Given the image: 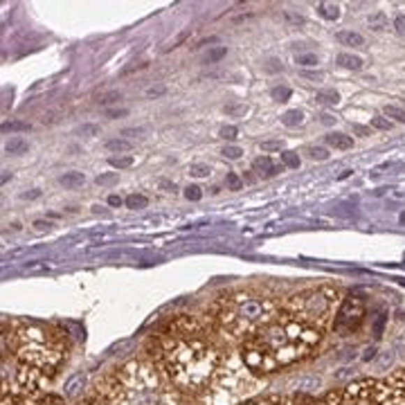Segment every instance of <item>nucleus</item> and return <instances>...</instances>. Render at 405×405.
Here are the masks:
<instances>
[{
    "label": "nucleus",
    "instance_id": "f257e3e1",
    "mask_svg": "<svg viewBox=\"0 0 405 405\" xmlns=\"http://www.w3.org/2000/svg\"><path fill=\"white\" fill-rule=\"evenodd\" d=\"M221 362L223 353L196 318L182 316L169 322L156 342V364L180 390H205Z\"/></svg>",
    "mask_w": 405,
    "mask_h": 405
},
{
    "label": "nucleus",
    "instance_id": "f03ea898",
    "mask_svg": "<svg viewBox=\"0 0 405 405\" xmlns=\"http://www.w3.org/2000/svg\"><path fill=\"white\" fill-rule=\"evenodd\" d=\"M322 336V331L281 309L275 320L268 322L255 336L243 340L239 353L243 362L261 376L307 360L316 351Z\"/></svg>",
    "mask_w": 405,
    "mask_h": 405
},
{
    "label": "nucleus",
    "instance_id": "7ed1b4c3",
    "mask_svg": "<svg viewBox=\"0 0 405 405\" xmlns=\"http://www.w3.org/2000/svg\"><path fill=\"white\" fill-rule=\"evenodd\" d=\"M5 340H9L12 356L18 362L16 388L29 394H40L66 358L68 347L64 333L47 324L14 320Z\"/></svg>",
    "mask_w": 405,
    "mask_h": 405
},
{
    "label": "nucleus",
    "instance_id": "20e7f679",
    "mask_svg": "<svg viewBox=\"0 0 405 405\" xmlns=\"http://www.w3.org/2000/svg\"><path fill=\"white\" fill-rule=\"evenodd\" d=\"M101 405H185L176 385L156 362L131 360L99 388Z\"/></svg>",
    "mask_w": 405,
    "mask_h": 405
},
{
    "label": "nucleus",
    "instance_id": "39448f33",
    "mask_svg": "<svg viewBox=\"0 0 405 405\" xmlns=\"http://www.w3.org/2000/svg\"><path fill=\"white\" fill-rule=\"evenodd\" d=\"M277 302L255 290H237L221 297L212 309L216 329L230 340H248L277 318Z\"/></svg>",
    "mask_w": 405,
    "mask_h": 405
},
{
    "label": "nucleus",
    "instance_id": "423d86ee",
    "mask_svg": "<svg viewBox=\"0 0 405 405\" xmlns=\"http://www.w3.org/2000/svg\"><path fill=\"white\" fill-rule=\"evenodd\" d=\"M261 390H263L261 376L243 362L239 351H235V353H230L228 358H223L214 378L209 381L205 403L207 405H239L243 401H250Z\"/></svg>",
    "mask_w": 405,
    "mask_h": 405
},
{
    "label": "nucleus",
    "instance_id": "0eeeda50",
    "mask_svg": "<svg viewBox=\"0 0 405 405\" xmlns=\"http://www.w3.org/2000/svg\"><path fill=\"white\" fill-rule=\"evenodd\" d=\"M338 309H340V293L331 286L307 288L290 295L286 304H284V311L293 313L295 318L304 320L322 333L333 329Z\"/></svg>",
    "mask_w": 405,
    "mask_h": 405
},
{
    "label": "nucleus",
    "instance_id": "6e6552de",
    "mask_svg": "<svg viewBox=\"0 0 405 405\" xmlns=\"http://www.w3.org/2000/svg\"><path fill=\"white\" fill-rule=\"evenodd\" d=\"M362 318H364V302L360 297L349 295L347 300L340 304L336 322H333V331H338V333H351L362 322Z\"/></svg>",
    "mask_w": 405,
    "mask_h": 405
},
{
    "label": "nucleus",
    "instance_id": "1a4fd4ad",
    "mask_svg": "<svg viewBox=\"0 0 405 405\" xmlns=\"http://www.w3.org/2000/svg\"><path fill=\"white\" fill-rule=\"evenodd\" d=\"M252 171L261 178H272V176L281 174L284 165H275L268 156H259V158H255V162H252Z\"/></svg>",
    "mask_w": 405,
    "mask_h": 405
},
{
    "label": "nucleus",
    "instance_id": "9d476101",
    "mask_svg": "<svg viewBox=\"0 0 405 405\" xmlns=\"http://www.w3.org/2000/svg\"><path fill=\"white\" fill-rule=\"evenodd\" d=\"M5 405H61V401L52 397H18V399L5 397Z\"/></svg>",
    "mask_w": 405,
    "mask_h": 405
},
{
    "label": "nucleus",
    "instance_id": "9b49d317",
    "mask_svg": "<svg viewBox=\"0 0 405 405\" xmlns=\"http://www.w3.org/2000/svg\"><path fill=\"white\" fill-rule=\"evenodd\" d=\"M336 40L340 45H349V47H362L364 45V36L358 32H351V29H342V32H338Z\"/></svg>",
    "mask_w": 405,
    "mask_h": 405
},
{
    "label": "nucleus",
    "instance_id": "f8f14e48",
    "mask_svg": "<svg viewBox=\"0 0 405 405\" xmlns=\"http://www.w3.org/2000/svg\"><path fill=\"white\" fill-rule=\"evenodd\" d=\"M239 405H313V403H300L297 399H293V397H275V399H261V401H243Z\"/></svg>",
    "mask_w": 405,
    "mask_h": 405
},
{
    "label": "nucleus",
    "instance_id": "ddd939ff",
    "mask_svg": "<svg viewBox=\"0 0 405 405\" xmlns=\"http://www.w3.org/2000/svg\"><path fill=\"white\" fill-rule=\"evenodd\" d=\"M86 182V176L81 171H66L64 176L59 178V185L66 187V189H77Z\"/></svg>",
    "mask_w": 405,
    "mask_h": 405
},
{
    "label": "nucleus",
    "instance_id": "4468645a",
    "mask_svg": "<svg viewBox=\"0 0 405 405\" xmlns=\"http://www.w3.org/2000/svg\"><path fill=\"white\" fill-rule=\"evenodd\" d=\"M338 66L340 68H344V70H362V66H364V61L360 59V57H356V54H347V52H342V54H338Z\"/></svg>",
    "mask_w": 405,
    "mask_h": 405
},
{
    "label": "nucleus",
    "instance_id": "2eb2a0df",
    "mask_svg": "<svg viewBox=\"0 0 405 405\" xmlns=\"http://www.w3.org/2000/svg\"><path fill=\"white\" fill-rule=\"evenodd\" d=\"M327 145L333 149L347 151L353 147V140H351V135H344V133H331V135H327Z\"/></svg>",
    "mask_w": 405,
    "mask_h": 405
},
{
    "label": "nucleus",
    "instance_id": "dca6fc26",
    "mask_svg": "<svg viewBox=\"0 0 405 405\" xmlns=\"http://www.w3.org/2000/svg\"><path fill=\"white\" fill-rule=\"evenodd\" d=\"M27 140H23V138H18V135H14V138H9V142L5 145V151L7 154H14V156H20V154H25L27 151Z\"/></svg>",
    "mask_w": 405,
    "mask_h": 405
},
{
    "label": "nucleus",
    "instance_id": "f3484780",
    "mask_svg": "<svg viewBox=\"0 0 405 405\" xmlns=\"http://www.w3.org/2000/svg\"><path fill=\"white\" fill-rule=\"evenodd\" d=\"M304 122V113L302 110H297V108H293V110H286V113L281 115V124L284 126H300Z\"/></svg>",
    "mask_w": 405,
    "mask_h": 405
},
{
    "label": "nucleus",
    "instance_id": "a211bd4d",
    "mask_svg": "<svg viewBox=\"0 0 405 405\" xmlns=\"http://www.w3.org/2000/svg\"><path fill=\"white\" fill-rule=\"evenodd\" d=\"M106 149L108 151H115V154H128L133 145H131L128 140H122V138H115V140H108L106 142Z\"/></svg>",
    "mask_w": 405,
    "mask_h": 405
},
{
    "label": "nucleus",
    "instance_id": "6ab92c4d",
    "mask_svg": "<svg viewBox=\"0 0 405 405\" xmlns=\"http://www.w3.org/2000/svg\"><path fill=\"white\" fill-rule=\"evenodd\" d=\"M318 14L327 20H336L340 16V7L333 5V3H320L318 5Z\"/></svg>",
    "mask_w": 405,
    "mask_h": 405
},
{
    "label": "nucleus",
    "instance_id": "aec40b11",
    "mask_svg": "<svg viewBox=\"0 0 405 405\" xmlns=\"http://www.w3.org/2000/svg\"><path fill=\"white\" fill-rule=\"evenodd\" d=\"M320 378L318 376H309V378H302L295 383V390L297 392H318L320 390Z\"/></svg>",
    "mask_w": 405,
    "mask_h": 405
},
{
    "label": "nucleus",
    "instance_id": "412c9836",
    "mask_svg": "<svg viewBox=\"0 0 405 405\" xmlns=\"http://www.w3.org/2000/svg\"><path fill=\"white\" fill-rule=\"evenodd\" d=\"M295 64L302 68H316L320 64V59L313 52H304V54H295Z\"/></svg>",
    "mask_w": 405,
    "mask_h": 405
},
{
    "label": "nucleus",
    "instance_id": "4be33fe9",
    "mask_svg": "<svg viewBox=\"0 0 405 405\" xmlns=\"http://www.w3.org/2000/svg\"><path fill=\"white\" fill-rule=\"evenodd\" d=\"M124 205L128 209H145L149 205V198L147 196H142V194H131L126 200H124Z\"/></svg>",
    "mask_w": 405,
    "mask_h": 405
},
{
    "label": "nucleus",
    "instance_id": "5701e85b",
    "mask_svg": "<svg viewBox=\"0 0 405 405\" xmlns=\"http://www.w3.org/2000/svg\"><path fill=\"white\" fill-rule=\"evenodd\" d=\"M316 99L320 101V104H329V106H336L340 101V95L336 93V90H320V93L316 95Z\"/></svg>",
    "mask_w": 405,
    "mask_h": 405
},
{
    "label": "nucleus",
    "instance_id": "b1692460",
    "mask_svg": "<svg viewBox=\"0 0 405 405\" xmlns=\"http://www.w3.org/2000/svg\"><path fill=\"white\" fill-rule=\"evenodd\" d=\"M108 162H110V167H115V169H128L135 162V158L131 154H124V156H113Z\"/></svg>",
    "mask_w": 405,
    "mask_h": 405
},
{
    "label": "nucleus",
    "instance_id": "393cba45",
    "mask_svg": "<svg viewBox=\"0 0 405 405\" xmlns=\"http://www.w3.org/2000/svg\"><path fill=\"white\" fill-rule=\"evenodd\" d=\"M226 54H228L226 45L212 47V50H207V54H205V64H219L221 59H226Z\"/></svg>",
    "mask_w": 405,
    "mask_h": 405
},
{
    "label": "nucleus",
    "instance_id": "a878e982",
    "mask_svg": "<svg viewBox=\"0 0 405 405\" xmlns=\"http://www.w3.org/2000/svg\"><path fill=\"white\" fill-rule=\"evenodd\" d=\"M383 115L385 117H392L394 122H399V124H405V110L401 106H385L383 108Z\"/></svg>",
    "mask_w": 405,
    "mask_h": 405
},
{
    "label": "nucleus",
    "instance_id": "bb28decb",
    "mask_svg": "<svg viewBox=\"0 0 405 405\" xmlns=\"http://www.w3.org/2000/svg\"><path fill=\"white\" fill-rule=\"evenodd\" d=\"M281 165L288 167V169H297L302 165V160H300V156L295 154V151H284V154H281Z\"/></svg>",
    "mask_w": 405,
    "mask_h": 405
},
{
    "label": "nucleus",
    "instance_id": "cd10ccee",
    "mask_svg": "<svg viewBox=\"0 0 405 405\" xmlns=\"http://www.w3.org/2000/svg\"><path fill=\"white\" fill-rule=\"evenodd\" d=\"M392 360H394V353H392V351H381V353H378V358H376V362H374V367H376L378 371H383L385 367H390Z\"/></svg>",
    "mask_w": 405,
    "mask_h": 405
},
{
    "label": "nucleus",
    "instance_id": "c85d7f7f",
    "mask_svg": "<svg viewBox=\"0 0 405 405\" xmlns=\"http://www.w3.org/2000/svg\"><path fill=\"white\" fill-rule=\"evenodd\" d=\"M95 182H97V185H101V187L115 185V182H117V171H106V174H99L95 178Z\"/></svg>",
    "mask_w": 405,
    "mask_h": 405
},
{
    "label": "nucleus",
    "instance_id": "c756f323",
    "mask_svg": "<svg viewBox=\"0 0 405 405\" xmlns=\"http://www.w3.org/2000/svg\"><path fill=\"white\" fill-rule=\"evenodd\" d=\"M367 23H369V27H371V29H376V32H378V29L388 27V18H385V14L376 12V14H371V16H369Z\"/></svg>",
    "mask_w": 405,
    "mask_h": 405
},
{
    "label": "nucleus",
    "instance_id": "7c9ffc66",
    "mask_svg": "<svg viewBox=\"0 0 405 405\" xmlns=\"http://www.w3.org/2000/svg\"><path fill=\"white\" fill-rule=\"evenodd\" d=\"M270 95H272V99H277V101H288L290 99V88L288 86H275L270 90Z\"/></svg>",
    "mask_w": 405,
    "mask_h": 405
},
{
    "label": "nucleus",
    "instance_id": "2f4dec72",
    "mask_svg": "<svg viewBox=\"0 0 405 405\" xmlns=\"http://www.w3.org/2000/svg\"><path fill=\"white\" fill-rule=\"evenodd\" d=\"M226 187L232 191H239V189H243V180L235 174V171H230V174L226 176Z\"/></svg>",
    "mask_w": 405,
    "mask_h": 405
},
{
    "label": "nucleus",
    "instance_id": "473e14b6",
    "mask_svg": "<svg viewBox=\"0 0 405 405\" xmlns=\"http://www.w3.org/2000/svg\"><path fill=\"white\" fill-rule=\"evenodd\" d=\"M189 38V32H187V29H185V32H180L178 36H174V38H171L169 40V43L165 45V52H169V50H174V47H178L180 43H185V40Z\"/></svg>",
    "mask_w": 405,
    "mask_h": 405
},
{
    "label": "nucleus",
    "instance_id": "72a5a7b5",
    "mask_svg": "<svg viewBox=\"0 0 405 405\" xmlns=\"http://www.w3.org/2000/svg\"><path fill=\"white\" fill-rule=\"evenodd\" d=\"M371 126H374V128H378V131H390V128H392V119L376 115V117H371Z\"/></svg>",
    "mask_w": 405,
    "mask_h": 405
},
{
    "label": "nucleus",
    "instance_id": "f704fd0d",
    "mask_svg": "<svg viewBox=\"0 0 405 405\" xmlns=\"http://www.w3.org/2000/svg\"><path fill=\"white\" fill-rule=\"evenodd\" d=\"M29 124L27 122H9V124H3L5 133H16V131H27Z\"/></svg>",
    "mask_w": 405,
    "mask_h": 405
},
{
    "label": "nucleus",
    "instance_id": "c9c22d12",
    "mask_svg": "<svg viewBox=\"0 0 405 405\" xmlns=\"http://www.w3.org/2000/svg\"><path fill=\"white\" fill-rule=\"evenodd\" d=\"M189 174L194 176V178H207L209 176V167L207 165H191Z\"/></svg>",
    "mask_w": 405,
    "mask_h": 405
},
{
    "label": "nucleus",
    "instance_id": "e433bc0d",
    "mask_svg": "<svg viewBox=\"0 0 405 405\" xmlns=\"http://www.w3.org/2000/svg\"><path fill=\"white\" fill-rule=\"evenodd\" d=\"M185 198H187V200H200V198H202V191H200V187H196V185H189V187H185Z\"/></svg>",
    "mask_w": 405,
    "mask_h": 405
},
{
    "label": "nucleus",
    "instance_id": "4c0bfd02",
    "mask_svg": "<svg viewBox=\"0 0 405 405\" xmlns=\"http://www.w3.org/2000/svg\"><path fill=\"white\" fill-rule=\"evenodd\" d=\"M223 156H226L228 160H239L243 156V149H239V147H226V149H223Z\"/></svg>",
    "mask_w": 405,
    "mask_h": 405
},
{
    "label": "nucleus",
    "instance_id": "58836bf2",
    "mask_svg": "<svg viewBox=\"0 0 405 405\" xmlns=\"http://www.w3.org/2000/svg\"><path fill=\"white\" fill-rule=\"evenodd\" d=\"M223 110H226L228 115H243L246 113V104H228Z\"/></svg>",
    "mask_w": 405,
    "mask_h": 405
},
{
    "label": "nucleus",
    "instance_id": "ea45409f",
    "mask_svg": "<svg viewBox=\"0 0 405 405\" xmlns=\"http://www.w3.org/2000/svg\"><path fill=\"white\" fill-rule=\"evenodd\" d=\"M221 138H226V140H237V138H239V128H237V126H223V128H221Z\"/></svg>",
    "mask_w": 405,
    "mask_h": 405
},
{
    "label": "nucleus",
    "instance_id": "a19ab883",
    "mask_svg": "<svg viewBox=\"0 0 405 405\" xmlns=\"http://www.w3.org/2000/svg\"><path fill=\"white\" fill-rule=\"evenodd\" d=\"M311 158H313V160H327V158H329V151H327V149H322V147H313V149H311Z\"/></svg>",
    "mask_w": 405,
    "mask_h": 405
},
{
    "label": "nucleus",
    "instance_id": "79ce46f5",
    "mask_svg": "<svg viewBox=\"0 0 405 405\" xmlns=\"http://www.w3.org/2000/svg\"><path fill=\"white\" fill-rule=\"evenodd\" d=\"M284 145L279 140H268V142H261V151H279Z\"/></svg>",
    "mask_w": 405,
    "mask_h": 405
},
{
    "label": "nucleus",
    "instance_id": "37998d69",
    "mask_svg": "<svg viewBox=\"0 0 405 405\" xmlns=\"http://www.w3.org/2000/svg\"><path fill=\"white\" fill-rule=\"evenodd\" d=\"M119 99V93H108V95H104L99 99V104H104V106H108V104H115V101Z\"/></svg>",
    "mask_w": 405,
    "mask_h": 405
},
{
    "label": "nucleus",
    "instance_id": "c03bdc74",
    "mask_svg": "<svg viewBox=\"0 0 405 405\" xmlns=\"http://www.w3.org/2000/svg\"><path fill=\"white\" fill-rule=\"evenodd\" d=\"M266 70H268V73H281V64H279V61L277 59H270L268 61V64H266Z\"/></svg>",
    "mask_w": 405,
    "mask_h": 405
},
{
    "label": "nucleus",
    "instance_id": "a18cd8bd",
    "mask_svg": "<svg viewBox=\"0 0 405 405\" xmlns=\"http://www.w3.org/2000/svg\"><path fill=\"white\" fill-rule=\"evenodd\" d=\"M394 27H397L399 34H405V16H397V20H394Z\"/></svg>",
    "mask_w": 405,
    "mask_h": 405
},
{
    "label": "nucleus",
    "instance_id": "49530a36",
    "mask_svg": "<svg viewBox=\"0 0 405 405\" xmlns=\"http://www.w3.org/2000/svg\"><path fill=\"white\" fill-rule=\"evenodd\" d=\"M106 115H108V117H126V115H128V110H126V108H117V110H106Z\"/></svg>",
    "mask_w": 405,
    "mask_h": 405
},
{
    "label": "nucleus",
    "instance_id": "de8ad7c7",
    "mask_svg": "<svg viewBox=\"0 0 405 405\" xmlns=\"http://www.w3.org/2000/svg\"><path fill=\"white\" fill-rule=\"evenodd\" d=\"M383 322H385V313H381L376 324H374V336H381V331H383Z\"/></svg>",
    "mask_w": 405,
    "mask_h": 405
},
{
    "label": "nucleus",
    "instance_id": "09e8293b",
    "mask_svg": "<svg viewBox=\"0 0 405 405\" xmlns=\"http://www.w3.org/2000/svg\"><path fill=\"white\" fill-rule=\"evenodd\" d=\"M165 95V86H158V88H149L147 90V97H160Z\"/></svg>",
    "mask_w": 405,
    "mask_h": 405
},
{
    "label": "nucleus",
    "instance_id": "8fccbe9b",
    "mask_svg": "<svg viewBox=\"0 0 405 405\" xmlns=\"http://www.w3.org/2000/svg\"><path fill=\"white\" fill-rule=\"evenodd\" d=\"M34 228L38 230V232H43V230H50V228H52V223H50V221H34Z\"/></svg>",
    "mask_w": 405,
    "mask_h": 405
},
{
    "label": "nucleus",
    "instance_id": "3c124183",
    "mask_svg": "<svg viewBox=\"0 0 405 405\" xmlns=\"http://www.w3.org/2000/svg\"><path fill=\"white\" fill-rule=\"evenodd\" d=\"M108 205H110V207H119V205H122V198L115 196V194H113V196H108Z\"/></svg>",
    "mask_w": 405,
    "mask_h": 405
},
{
    "label": "nucleus",
    "instance_id": "603ef678",
    "mask_svg": "<svg viewBox=\"0 0 405 405\" xmlns=\"http://www.w3.org/2000/svg\"><path fill=\"white\" fill-rule=\"evenodd\" d=\"M142 133V128H126L124 131V133H122V135H126V138H133V135H140Z\"/></svg>",
    "mask_w": 405,
    "mask_h": 405
},
{
    "label": "nucleus",
    "instance_id": "864d4df0",
    "mask_svg": "<svg viewBox=\"0 0 405 405\" xmlns=\"http://www.w3.org/2000/svg\"><path fill=\"white\" fill-rule=\"evenodd\" d=\"M86 133H99V126H84L81 128V135H86Z\"/></svg>",
    "mask_w": 405,
    "mask_h": 405
},
{
    "label": "nucleus",
    "instance_id": "5fc2aeb1",
    "mask_svg": "<svg viewBox=\"0 0 405 405\" xmlns=\"http://www.w3.org/2000/svg\"><path fill=\"white\" fill-rule=\"evenodd\" d=\"M336 122V117H331V115H322V124H333Z\"/></svg>",
    "mask_w": 405,
    "mask_h": 405
},
{
    "label": "nucleus",
    "instance_id": "6e6d98bb",
    "mask_svg": "<svg viewBox=\"0 0 405 405\" xmlns=\"http://www.w3.org/2000/svg\"><path fill=\"white\" fill-rule=\"evenodd\" d=\"M81 405H101V403H97V401H86V403H81Z\"/></svg>",
    "mask_w": 405,
    "mask_h": 405
},
{
    "label": "nucleus",
    "instance_id": "4d7b16f0",
    "mask_svg": "<svg viewBox=\"0 0 405 405\" xmlns=\"http://www.w3.org/2000/svg\"><path fill=\"white\" fill-rule=\"evenodd\" d=\"M403 104H405V101H403Z\"/></svg>",
    "mask_w": 405,
    "mask_h": 405
}]
</instances>
